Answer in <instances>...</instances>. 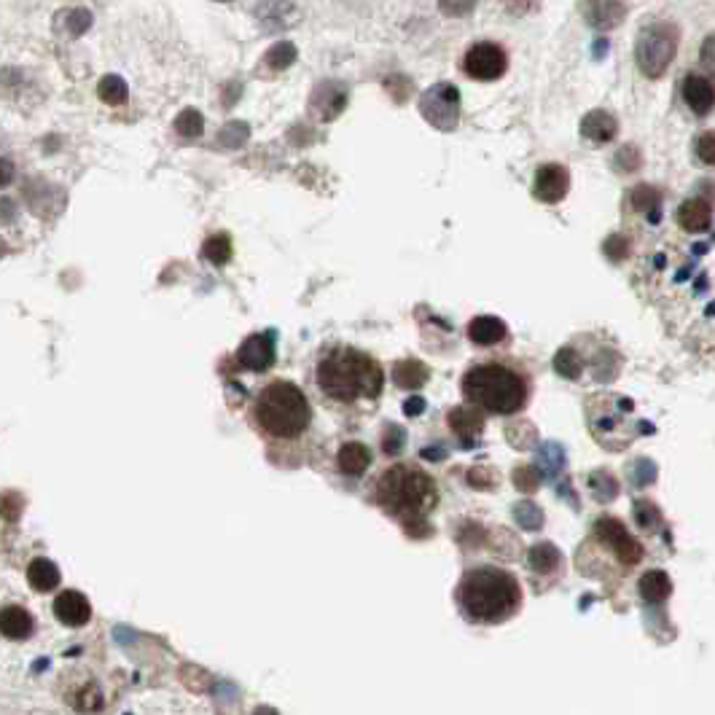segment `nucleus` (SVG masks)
I'll return each mask as SVG.
<instances>
[{"label": "nucleus", "mask_w": 715, "mask_h": 715, "mask_svg": "<svg viewBox=\"0 0 715 715\" xmlns=\"http://www.w3.org/2000/svg\"><path fill=\"white\" fill-rule=\"evenodd\" d=\"M22 495L19 492H3L0 495V517L6 519V522H17L19 514H22Z\"/></svg>", "instance_id": "f704fd0d"}, {"label": "nucleus", "mask_w": 715, "mask_h": 715, "mask_svg": "<svg viewBox=\"0 0 715 715\" xmlns=\"http://www.w3.org/2000/svg\"><path fill=\"white\" fill-rule=\"evenodd\" d=\"M33 632V616L19 608V605H6L0 611V635H6L11 640H25Z\"/></svg>", "instance_id": "6ab92c4d"}, {"label": "nucleus", "mask_w": 715, "mask_h": 715, "mask_svg": "<svg viewBox=\"0 0 715 715\" xmlns=\"http://www.w3.org/2000/svg\"><path fill=\"white\" fill-rule=\"evenodd\" d=\"M627 253H629V240L624 237V234H611V237L605 240V256H608L611 261H621Z\"/></svg>", "instance_id": "c9c22d12"}, {"label": "nucleus", "mask_w": 715, "mask_h": 715, "mask_svg": "<svg viewBox=\"0 0 715 715\" xmlns=\"http://www.w3.org/2000/svg\"><path fill=\"white\" fill-rule=\"evenodd\" d=\"M455 597L460 613L474 624H500L517 616L522 608V586L517 576L495 565L466 570Z\"/></svg>", "instance_id": "f257e3e1"}, {"label": "nucleus", "mask_w": 715, "mask_h": 715, "mask_svg": "<svg viewBox=\"0 0 715 715\" xmlns=\"http://www.w3.org/2000/svg\"><path fill=\"white\" fill-rule=\"evenodd\" d=\"M581 11H584L586 25L595 27L600 33L619 27L627 17V6L621 0H584Z\"/></svg>", "instance_id": "f8f14e48"}, {"label": "nucleus", "mask_w": 715, "mask_h": 715, "mask_svg": "<svg viewBox=\"0 0 715 715\" xmlns=\"http://www.w3.org/2000/svg\"><path fill=\"white\" fill-rule=\"evenodd\" d=\"M463 396L479 412L511 417L527 406L530 382L509 363H479V366H471L463 377Z\"/></svg>", "instance_id": "f03ea898"}, {"label": "nucleus", "mask_w": 715, "mask_h": 715, "mask_svg": "<svg viewBox=\"0 0 715 715\" xmlns=\"http://www.w3.org/2000/svg\"><path fill=\"white\" fill-rule=\"evenodd\" d=\"M173 127L181 138H199V135L205 132V119H202V113L194 111V108H186V111L175 116Z\"/></svg>", "instance_id": "c85d7f7f"}, {"label": "nucleus", "mask_w": 715, "mask_h": 715, "mask_svg": "<svg viewBox=\"0 0 715 715\" xmlns=\"http://www.w3.org/2000/svg\"><path fill=\"white\" fill-rule=\"evenodd\" d=\"M221 3H226V0H221Z\"/></svg>", "instance_id": "a18cd8bd"}, {"label": "nucleus", "mask_w": 715, "mask_h": 715, "mask_svg": "<svg viewBox=\"0 0 715 715\" xmlns=\"http://www.w3.org/2000/svg\"><path fill=\"white\" fill-rule=\"evenodd\" d=\"M616 132H619V121H616V116L608 111H589L581 119V135H584L586 140H592V143H611L613 138H616Z\"/></svg>", "instance_id": "f3484780"}, {"label": "nucleus", "mask_w": 715, "mask_h": 715, "mask_svg": "<svg viewBox=\"0 0 715 715\" xmlns=\"http://www.w3.org/2000/svg\"><path fill=\"white\" fill-rule=\"evenodd\" d=\"M463 68L476 81H495L509 68V57L498 44H474L466 52Z\"/></svg>", "instance_id": "6e6552de"}, {"label": "nucleus", "mask_w": 715, "mask_h": 715, "mask_svg": "<svg viewBox=\"0 0 715 715\" xmlns=\"http://www.w3.org/2000/svg\"><path fill=\"white\" fill-rule=\"evenodd\" d=\"M568 189H570L568 167H562V164H543V167H538L533 191L541 202H546V205H557V202H562V199L568 197Z\"/></svg>", "instance_id": "9d476101"}, {"label": "nucleus", "mask_w": 715, "mask_h": 715, "mask_svg": "<svg viewBox=\"0 0 715 715\" xmlns=\"http://www.w3.org/2000/svg\"><path fill=\"white\" fill-rule=\"evenodd\" d=\"M70 702H73V707L81 710V713H97V710L103 707V694H100L97 686H87V689L76 691V694L70 697Z\"/></svg>", "instance_id": "7c9ffc66"}, {"label": "nucleus", "mask_w": 715, "mask_h": 715, "mask_svg": "<svg viewBox=\"0 0 715 715\" xmlns=\"http://www.w3.org/2000/svg\"><path fill=\"white\" fill-rule=\"evenodd\" d=\"M374 498L382 509L396 514L404 522H417L428 511L436 509L439 490L431 476L412 466H393L380 476Z\"/></svg>", "instance_id": "20e7f679"}, {"label": "nucleus", "mask_w": 715, "mask_h": 715, "mask_svg": "<svg viewBox=\"0 0 715 715\" xmlns=\"http://www.w3.org/2000/svg\"><path fill=\"white\" fill-rule=\"evenodd\" d=\"M697 156L705 164L715 167V132H705V135H699Z\"/></svg>", "instance_id": "4c0bfd02"}, {"label": "nucleus", "mask_w": 715, "mask_h": 715, "mask_svg": "<svg viewBox=\"0 0 715 715\" xmlns=\"http://www.w3.org/2000/svg\"><path fill=\"white\" fill-rule=\"evenodd\" d=\"M3 253H6V245H3V242H0V256H3Z\"/></svg>", "instance_id": "c03bdc74"}, {"label": "nucleus", "mask_w": 715, "mask_h": 715, "mask_svg": "<svg viewBox=\"0 0 715 715\" xmlns=\"http://www.w3.org/2000/svg\"><path fill=\"white\" fill-rule=\"evenodd\" d=\"M60 570L52 560H33L27 568V581L35 592H52L54 586H60Z\"/></svg>", "instance_id": "4be33fe9"}, {"label": "nucleus", "mask_w": 715, "mask_h": 715, "mask_svg": "<svg viewBox=\"0 0 715 715\" xmlns=\"http://www.w3.org/2000/svg\"><path fill=\"white\" fill-rule=\"evenodd\" d=\"M256 420L275 439H296L312 420L310 401L293 382H272L259 396Z\"/></svg>", "instance_id": "39448f33"}, {"label": "nucleus", "mask_w": 715, "mask_h": 715, "mask_svg": "<svg viewBox=\"0 0 715 715\" xmlns=\"http://www.w3.org/2000/svg\"><path fill=\"white\" fill-rule=\"evenodd\" d=\"M608 49V41L605 38H597V46H595V57H603V52Z\"/></svg>", "instance_id": "79ce46f5"}, {"label": "nucleus", "mask_w": 715, "mask_h": 715, "mask_svg": "<svg viewBox=\"0 0 715 715\" xmlns=\"http://www.w3.org/2000/svg\"><path fill=\"white\" fill-rule=\"evenodd\" d=\"M318 385L328 398L353 404L361 398L380 396L385 374L371 355L353 347H339L318 363Z\"/></svg>", "instance_id": "7ed1b4c3"}, {"label": "nucleus", "mask_w": 715, "mask_h": 715, "mask_svg": "<svg viewBox=\"0 0 715 715\" xmlns=\"http://www.w3.org/2000/svg\"><path fill=\"white\" fill-rule=\"evenodd\" d=\"M248 138H250L248 124L234 121V124H226L224 130H221V135H218V143H221L224 148H240L248 143Z\"/></svg>", "instance_id": "473e14b6"}, {"label": "nucleus", "mask_w": 715, "mask_h": 715, "mask_svg": "<svg viewBox=\"0 0 715 715\" xmlns=\"http://www.w3.org/2000/svg\"><path fill=\"white\" fill-rule=\"evenodd\" d=\"M393 380H396V385H401V388L417 390L423 388L425 380H428V369H425L420 361H401L396 363V369H393Z\"/></svg>", "instance_id": "b1692460"}, {"label": "nucleus", "mask_w": 715, "mask_h": 715, "mask_svg": "<svg viewBox=\"0 0 715 715\" xmlns=\"http://www.w3.org/2000/svg\"><path fill=\"white\" fill-rule=\"evenodd\" d=\"M57 27H62L70 38H81L92 27V11L68 9L57 14Z\"/></svg>", "instance_id": "a878e982"}, {"label": "nucleus", "mask_w": 715, "mask_h": 715, "mask_svg": "<svg viewBox=\"0 0 715 715\" xmlns=\"http://www.w3.org/2000/svg\"><path fill=\"white\" fill-rule=\"evenodd\" d=\"M449 425L457 436H476L484 428V417L476 406H460L449 412Z\"/></svg>", "instance_id": "5701e85b"}, {"label": "nucleus", "mask_w": 715, "mask_h": 715, "mask_svg": "<svg viewBox=\"0 0 715 715\" xmlns=\"http://www.w3.org/2000/svg\"><path fill=\"white\" fill-rule=\"evenodd\" d=\"M678 52V27L672 22H654L640 30L635 62L646 78H662Z\"/></svg>", "instance_id": "423d86ee"}, {"label": "nucleus", "mask_w": 715, "mask_h": 715, "mask_svg": "<svg viewBox=\"0 0 715 715\" xmlns=\"http://www.w3.org/2000/svg\"><path fill=\"white\" fill-rule=\"evenodd\" d=\"M678 224L691 234L707 232L710 224H713V205L702 197L686 199V202L678 207Z\"/></svg>", "instance_id": "dca6fc26"}, {"label": "nucleus", "mask_w": 715, "mask_h": 715, "mask_svg": "<svg viewBox=\"0 0 715 715\" xmlns=\"http://www.w3.org/2000/svg\"><path fill=\"white\" fill-rule=\"evenodd\" d=\"M613 164H616L619 173H635V170L643 167V154H640V148L624 146L619 148V154H616V162Z\"/></svg>", "instance_id": "72a5a7b5"}, {"label": "nucleus", "mask_w": 715, "mask_h": 715, "mask_svg": "<svg viewBox=\"0 0 715 715\" xmlns=\"http://www.w3.org/2000/svg\"><path fill=\"white\" fill-rule=\"evenodd\" d=\"M256 715H275L272 710H267V707H261V710H256Z\"/></svg>", "instance_id": "37998d69"}, {"label": "nucleus", "mask_w": 715, "mask_h": 715, "mask_svg": "<svg viewBox=\"0 0 715 715\" xmlns=\"http://www.w3.org/2000/svg\"><path fill=\"white\" fill-rule=\"evenodd\" d=\"M347 108V89L339 81H323L312 89L310 113L318 121H334Z\"/></svg>", "instance_id": "1a4fd4ad"}, {"label": "nucleus", "mask_w": 715, "mask_h": 715, "mask_svg": "<svg viewBox=\"0 0 715 715\" xmlns=\"http://www.w3.org/2000/svg\"><path fill=\"white\" fill-rule=\"evenodd\" d=\"M506 323L500 318H495V315H479V318L471 320V326H468V336H471V342L479 347H492V345H500L503 339H506Z\"/></svg>", "instance_id": "a211bd4d"}, {"label": "nucleus", "mask_w": 715, "mask_h": 715, "mask_svg": "<svg viewBox=\"0 0 715 715\" xmlns=\"http://www.w3.org/2000/svg\"><path fill=\"white\" fill-rule=\"evenodd\" d=\"M476 6V0H439V9L447 17H466Z\"/></svg>", "instance_id": "e433bc0d"}, {"label": "nucleus", "mask_w": 715, "mask_h": 715, "mask_svg": "<svg viewBox=\"0 0 715 715\" xmlns=\"http://www.w3.org/2000/svg\"><path fill=\"white\" fill-rule=\"evenodd\" d=\"M670 589V578L659 573V570H654V573H648V576L643 578V595H646L648 600H664V597L670 595Z\"/></svg>", "instance_id": "2f4dec72"}, {"label": "nucleus", "mask_w": 715, "mask_h": 715, "mask_svg": "<svg viewBox=\"0 0 715 715\" xmlns=\"http://www.w3.org/2000/svg\"><path fill=\"white\" fill-rule=\"evenodd\" d=\"M629 205L635 207L638 213H643L651 224H659V218H662V194L654 186H638V189L632 191V197H629Z\"/></svg>", "instance_id": "412c9836"}, {"label": "nucleus", "mask_w": 715, "mask_h": 715, "mask_svg": "<svg viewBox=\"0 0 715 715\" xmlns=\"http://www.w3.org/2000/svg\"><path fill=\"white\" fill-rule=\"evenodd\" d=\"M699 62H702V68L707 70V76L715 81V35H707L705 38L702 52H699Z\"/></svg>", "instance_id": "58836bf2"}, {"label": "nucleus", "mask_w": 715, "mask_h": 715, "mask_svg": "<svg viewBox=\"0 0 715 715\" xmlns=\"http://www.w3.org/2000/svg\"><path fill=\"white\" fill-rule=\"evenodd\" d=\"M420 113L433 130L452 132L460 124V92L449 81H439L420 97Z\"/></svg>", "instance_id": "0eeeda50"}, {"label": "nucleus", "mask_w": 715, "mask_h": 715, "mask_svg": "<svg viewBox=\"0 0 715 715\" xmlns=\"http://www.w3.org/2000/svg\"><path fill=\"white\" fill-rule=\"evenodd\" d=\"M683 100L697 116H707L715 108V87L710 78L705 76H686L683 78Z\"/></svg>", "instance_id": "4468645a"}, {"label": "nucleus", "mask_w": 715, "mask_h": 715, "mask_svg": "<svg viewBox=\"0 0 715 715\" xmlns=\"http://www.w3.org/2000/svg\"><path fill=\"white\" fill-rule=\"evenodd\" d=\"M256 19L264 30H285V27L296 25L299 11L291 0H261L259 9H256Z\"/></svg>", "instance_id": "ddd939ff"}, {"label": "nucleus", "mask_w": 715, "mask_h": 715, "mask_svg": "<svg viewBox=\"0 0 715 715\" xmlns=\"http://www.w3.org/2000/svg\"><path fill=\"white\" fill-rule=\"evenodd\" d=\"M97 97L108 105H124L127 103V97H130L127 81H124L121 76H116V73L103 76L100 78V84H97Z\"/></svg>", "instance_id": "393cba45"}, {"label": "nucleus", "mask_w": 715, "mask_h": 715, "mask_svg": "<svg viewBox=\"0 0 715 715\" xmlns=\"http://www.w3.org/2000/svg\"><path fill=\"white\" fill-rule=\"evenodd\" d=\"M11 207L14 205H11L9 199H3V202H0V210H3V213H0V218H3V221H11V213H9Z\"/></svg>", "instance_id": "a19ab883"}, {"label": "nucleus", "mask_w": 715, "mask_h": 715, "mask_svg": "<svg viewBox=\"0 0 715 715\" xmlns=\"http://www.w3.org/2000/svg\"><path fill=\"white\" fill-rule=\"evenodd\" d=\"M336 463H339V471L347 476H361L371 463V452L369 447H363L358 441H350L345 447L339 449L336 455Z\"/></svg>", "instance_id": "aec40b11"}, {"label": "nucleus", "mask_w": 715, "mask_h": 715, "mask_svg": "<svg viewBox=\"0 0 715 715\" xmlns=\"http://www.w3.org/2000/svg\"><path fill=\"white\" fill-rule=\"evenodd\" d=\"M296 57H299V52H296V46H293L291 41H277V44L264 54V62H267L269 70H285L291 68Z\"/></svg>", "instance_id": "cd10ccee"}, {"label": "nucleus", "mask_w": 715, "mask_h": 715, "mask_svg": "<svg viewBox=\"0 0 715 715\" xmlns=\"http://www.w3.org/2000/svg\"><path fill=\"white\" fill-rule=\"evenodd\" d=\"M237 363L248 371H267L275 363V334L248 336L237 350Z\"/></svg>", "instance_id": "9b49d317"}, {"label": "nucleus", "mask_w": 715, "mask_h": 715, "mask_svg": "<svg viewBox=\"0 0 715 715\" xmlns=\"http://www.w3.org/2000/svg\"><path fill=\"white\" fill-rule=\"evenodd\" d=\"M54 616L62 621V624H68V627H81V624H87L89 616H92V605H89V600L81 592H62L57 600H54Z\"/></svg>", "instance_id": "2eb2a0df"}, {"label": "nucleus", "mask_w": 715, "mask_h": 715, "mask_svg": "<svg viewBox=\"0 0 715 715\" xmlns=\"http://www.w3.org/2000/svg\"><path fill=\"white\" fill-rule=\"evenodd\" d=\"M554 366H557V371H560L562 377H568V380H576V377H581V371H584V361H581V355H578L573 347H562L557 358H554Z\"/></svg>", "instance_id": "c756f323"}, {"label": "nucleus", "mask_w": 715, "mask_h": 715, "mask_svg": "<svg viewBox=\"0 0 715 715\" xmlns=\"http://www.w3.org/2000/svg\"><path fill=\"white\" fill-rule=\"evenodd\" d=\"M202 259L216 264V267L229 264V259H232V240H229V234H213V237H207L205 245H202Z\"/></svg>", "instance_id": "bb28decb"}, {"label": "nucleus", "mask_w": 715, "mask_h": 715, "mask_svg": "<svg viewBox=\"0 0 715 715\" xmlns=\"http://www.w3.org/2000/svg\"><path fill=\"white\" fill-rule=\"evenodd\" d=\"M14 181V164L9 159H0V189H6Z\"/></svg>", "instance_id": "ea45409f"}]
</instances>
